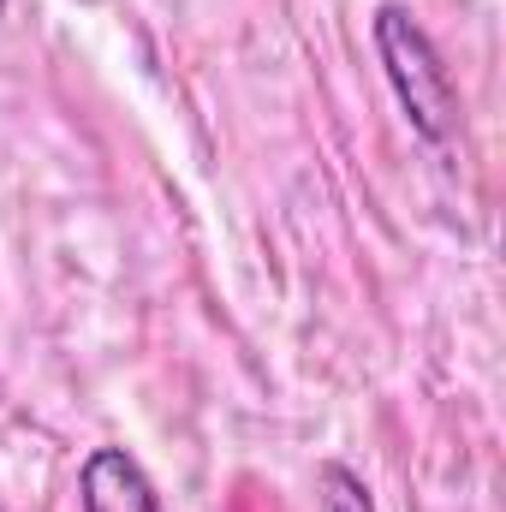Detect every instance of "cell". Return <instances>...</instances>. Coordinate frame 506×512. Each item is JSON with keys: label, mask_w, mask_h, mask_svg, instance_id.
<instances>
[{"label": "cell", "mask_w": 506, "mask_h": 512, "mask_svg": "<svg viewBox=\"0 0 506 512\" xmlns=\"http://www.w3.org/2000/svg\"><path fill=\"white\" fill-rule=\"evenodd\" d=\"M370 36H376L381 72H387V84H393V96H399L411 131L429 149H447L459 137V120L465 114H459V84H453L441 48L429 42V30L405 6L387 0V6H376V18H370Z\"/></svg>", "instance_id": "6da1fadb"}, {"label": "cell", "mask_w": 506, "mask_h": 512, "mask_svg": "<svg viewBox=\"0 0 506 512\" xmlns=\"http://www.w3.org/2000/svg\"><path fill=\"white\" fill-rule=\"evenodd\" d=\"M78 512H161V495L126 447H90L78 465Z\"/></svg>", "instance_id": "7a4b0ae2"}, {"label": "cell", "mask_w": 506, "mask_h": 512, "mask_svg": "<svg viewBox=\"0 0 506 512\" xmlns=\"http://www.w3.org/2000/svg\"><path fill=\"white\" fill-rule=\"evenodd\" d=\"M0 12H6V0H0Z\"/></svg>", "instance_id": "277c9868"}, {"label": "cell", "mask_w": 506, "mask_h": 512, "mask_svg": "<svg viewBox=\"0 0 506 512\" xmlns=\"http://www.w3.org/2000/svg\"><path fill=\"white\" fill-rule=\"evenodd\" d=\"M316 489H322V512H376L364 477H358L352 465H340V459H328V465L316 471Z\"/></svg>", "instance_id": "3957f363"}]
</instances>
